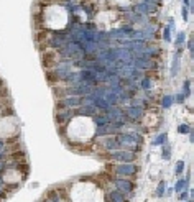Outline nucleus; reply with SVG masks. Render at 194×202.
<instances>
[{
	"mask_svg": "<svg viewBox=\"0 0 194 202\" xmlns=\"http://www.w3.org/2000/svg\"><path fill=\"white\" fill-rule=\"evenodd\" d=\"M163 40L164 41H171V28L169 26H166V28H164V30H163Z\"/></svg>",
	"mask_w": 194,
	"mask_h": 202,
	"instance_id": "obj_19",
	"label": "nucleus"
},
{
	"mask_svg": "<svg viewBox=\"0 0 194 202\" xmlns=\"http://www.w3.org/2000/svg\"><path fill=\"white\" fill-rule=\"evenodd\" d=\"M191 130H192V128H191V127H189L188 123H181V125H179V127H178V133H183V135H188V133L191 132Z\"/></svg>",
	"mask_w": 194,
	"mask_h": 202,
	"instance_id": "obj_17",
	"label": "nucleus"
},
{
	"mask_svg": "<svg viewBox=\"0 0 194 202\" xmlns=\"http://www.w3.org/2000/svg\"><path fill=\"white\" fill-rule=\"evenodd\" d=\"M169 158H171V148H169V145L164 143L163 145V160H169Z\"/></svg>",
	"mask_w": 194,
	"mask_h": 202,
	"instance_id": "obj_18",
	"label": "nucleus"
},
{
	"mask_svg": "<svg viewBox=\"0 0 194 202\" xmlns=\"http://www.w3.org/2000/svg\"><path fill=\"white\" fill-rule=\"evenodd\" d=\"M112 172L119 177H133L138 172V166L135 163H120L114 166Z\"/></svg>",
	"mask_w": 194,
	"mask_h": 202,
	"instance_id": "obj_1",
	"label": "nucleus"
},
{
	"mask_svg": "<svg viewBox=\"0 0 194 202\" xmlns=\"http://www.w3.org/2000/svg\"><path fill=\"white\" fill-rule=\"evenodd\" d=\"M184 40H186V33L179 31V33H178V36H176V41H175L176 48H181V46H183V43H184Z\"/></svg>",
	"mask_w": 194,
	"mask_h": 202,
	"instance_id": "obj_14",
	"label": "nucleus"
},
{
	"mask_svg": "<svg viewBox=\"0 0 194 202\" xmlns=\"http://www.w3.org/2000/svg\"><path fill=\"white\" fill-rule=\"evenodd\" d=\"M100 146H102V150L107 151V153H112V151L120 150V143H119L115 135H110V136H102V140H100Z\"/></svg>",
	"mask_w": 194,
	"mask_h": 202,
	"instance_id": "obj_4",
	"label": "nucleus"
},
{
	"mask_svg": "<svg viewBox=\"0 0 194 202\" xmlns=\"http://www.w3.org/2000/svg\"><path fill=\"white\" fill-rule=\"evenodd\" d=\"M138 89L141 90H152L153 89V77H150V76H143L140 77V81H138Z\"/></svg>",
	"mask_w": 194,
	"mask_h": 202,
	"instance_id": "obj_8",
	"label": "nucleus"
},
{
	"mask_svg": "<svg viewBox=\"0 0 194 202\" xmlns=\"http://www.w3.org/2000/svg\"><path fill=\"white\" fill-rule=\"evenodd\" d=\"M166 141H168V135L166 133H158L155 138H153L152 143H153V146H163Z\"/></svg>",
	"mask_w": 194,
	"mask_h": 202,
	"instance_id": "obj_10",
	"label": "nucleus"
},
{
	"mask_svg": "<svg viewBox=\"0 0 194 202\" xmlns=\"http://www.w3.org/2000/svg\"><path fill=\"white\" fill-rule=\"evenodd\" d=\"M184 166H186V163H184L183 160H179V161L176 163V168H175V174H176V176L183 174V171H184Z\"/></svg>",
	"mask_w": 194,
	"mask_h": 202,
	"instance_id": "obj_15",
	"label": "nucleus"
},
{
	"mask_svg": "<svg viewBox=\"0 0 194 202\" xmlns=\"http://www.w3.org/2000/svg\"><path fill=\"white\" fill-rule=\"evenodd\" d=\"M188 186H189V181L186 177H179L178 181H176V184H175V187H173V191L178 194V192H181V191H184V189H188Z\"/></svg>",
	"mask_w": 194,
	"mask_h": 202,
	"instance_id": "obj_9",
	"label": "nucleus"
},
{
	"mask_svg": "<svg viewBox=\"0 0 194 202\" xmlns=\"http://www.w3.org/2000/svg\"><path fill=\"white\" fill-rule=\"evenodd\" d=\"M124 113H125V118H127V120L135 122V120H140V118L143 117V113H145V109H143L141 105H133V104H130L128 107H125Z\"/></svg>",
	"mask_w": 194,
	"mask_h": 202,
	"instance_id": "obj_5",
	"label": "nucleus"
},
{
	"mask_svg": "<svg viewBox=\"0 0 194 202\" xmlns=\"http://www.w3.org/2000/svg\"><path fill=\"white\" fill-rule=\"evenodd\" d=\"M188 12H189L188 7H183V18H184V21H188Z\"/></svg>",
	"mask_w": 194,
	"mask_h": 202,
	"instance_id": "obj_22",
	"label": "nucleus"
},
{
	"mask_svg": "<svg viewBox=\"0 0 194 202\" xmlns=\"http://www.w3.org/2000/svg\"><path fill=\"white\" fill-rule=\"evenodd\" d=\"M109 160L115 161V163H135L136 153H132L128 150H117V151L109 153Z\"/></svg>",
	"mask_w": 194,
	"mask_h": 202,
	"instance_id": "obj_2",
	"label": "nucleus"
},
{
	"mask_svg": "<svg viewBox=\"0 0 194 202\" xmlns=\"http://www.w3.org/2000/svg\"><path fill=\"white\" fill-rule=\"evenodd\" d=\"M164 194H166V181H160L156 186V192H155V196L156 197H163Z\"/></svg>",
	"mask_w": 194,
	"mask_h": 202,
	"instance_id": "obj_11",
	"label": "nucleus"
},
{
	"mask_svg": "<svg viewBox=\"0 0 194 202\" xmlns=\"http://www.w3.org/2000/svg\"><path fill=\"white\" fill-rule=\"evenodd\" d=\"M7 158V150H3V151H0V161H3Z\"/></svg>",
	"mask_w": 194,
	"mask_h": 202,
	"instance_id": "obj_24",
	"label": "nucleus"
},
{
	"mask_svg": "<svg viewBox=\"0 0 194 202\" xmlns=\"http://www.w3.org/2000/svg\"><path fill=\"white\" fill-rule=\"evenodd\" d=\"M173 99L176 100V102H179V104H183L184 100H186V97H184V94H183V92H179L178 96H176V97H173Z\"/></svg>",
	"mask_w": 194,
	"mask_h": 202,
	"instance_id": "obj_20",
	"label": "nucleus"
},
{
	"mask_svg": "<svg viewBox=\"0 0 194 202\" xmlns=\"http://www.w3.org/2000/svg\"><path fill=\"white\" fill-rule=\"evenodd\" d=\"M183 94H184L186 99L191 96V81H189V79H186L184 84H183Z\"/></svg>",
	"mask_w": 194,
	"mask_h": 202,
	"instance_id": "obj_13",
	"label": "nucleus"
},
{
	"mask_svg": "<svg viewBox=\"0 0 194 202\" xmlns=\"http://www.w3.org/2000/svg\"><path fill=\"white\" fill-rule=\"evenodd\" d=\"M105 202H110V200H109V199H107V200H105Z\"/></svg>",
	"mask_w": 194,
	"mask_h": 202,
	"instance_id": "obj_27",
	"label": "nucleus"
},
{
	"mask_svg": "<svg viewBox=\"0 0 194 202\" xmlns=\"http://www.w3.org/2000/svg\"><path fill=\"white\" fill-rule=\"evenodd\" d=\"M188 49H189V53H191V54H194V41H192L191 38L188 40Z\"/></svg>",
	"mask_w": 194,
	"mask_h": 202,
	"instance_id": "obj_21",
	"label": "nucleus"
},
{
	"mask_svg": "<svg viewBox=\"0 0 194 202\" xmlns=\"http://www.w3.org/2000/svg\"><path fill=\"white\" fill-rule=\"evenodd\" d=\"M173 102H175L173 96H164V97H161V107H163V109H169V107L173 105Z\"/></svg>",
	"mask_w": 194,
	"mask_h": 202,
	"instance_id": "obj_12",
	"label": "nucleus"
},
{
	"mask_svg": "<svg viewBox=\"0 0 194 202\" xmlns=\"http://www.w3.org/2000/svg\"><path fill=\"white\" fill-rule=\"evenodd\" d=\"M109 199L110 202H128L127 200V194H124V192H120V191H117V189H112V191H109Z\"/></svg>",
	"mask_w": 194,
	"mask_h": 202,
	"instance_id": "obj_7",
	"label": "nucleus"
},
{
	"mask_svg": "<svg viewBox=\"0 0 194 202\" xmlns=\"http://www.w3.org/2000/svg\"><path fill=\"white\" fill-rule=\"evenodd\" d=\"M184 202H192V199H188V200H184Z\"/></svg>",
	"mask_w": 194,
	"mask_h": 202,
	"instance_id": "obj_26",
	"label": "nucleus"
},
{
	"mask_svg": "<svg viewBox=\"0 0 194 202\" xmlns=\"http://www.w3.org/2000/svg\"><path fill=\"white\" fill-rule=\"evenodd\" d=\"M41 202H53V200H51V199H48V197H45V199H43Z\"/></svg>",
	"mask_w": 194,
	"mask_h": 202,
	"instance_id": "obj_25",
	"label": "nucleus"
},
{
	"mask_svg": "<svg viewBox=\"0 0 194 202\" xmlns=\"http://www.w3.org/2000/svg\"><path fill=\"white\" fill-rule=\"evenodd\" d=\"M191 194H192V192H189L188 189H184V191H181V192H178V197H179V200H181V202H184V200L191 199Z\"/></svg>",
	"mask_w": 194,
	"mask_h": 202,
	"instance_id": "obj_16",
	"label": "nucleus"
},
{
	"mask_svg": "<svg viewBox=\"0 0 194 202\" xmlns=\"http://www.w3.org/2000/svg\"><path fill=\"white\" fill-rule=\"evenodd\" d=\"M112 183H114V186H115L117 191L124 192V194H130L135 189V184L130 181V177H119L117 176V177L112 179Z\"/></svg>",
	"mask_w": 194,
	"mask_h": 202,
	"instance_id": "obj_3",
	"label": "nucleus"
},
{
	"mask_svg": "<svg viewBox=\"0 0 194 202\" xmlns=\"http://www.w3.org/2000/svg\"><path fill=\"white\" fill-rule=\"evenodd\" d=\"M5 189H7V184L2 181V179H0V194H3V192H5Z\"/></svg>",
	"mask_w": 194,
	"mask_h": 202,
	"instance_id": "obj_23",
	"label": "nucleus"
},
{
	"mask_svg": "<svg viewBox=\"0 0 194 202\" xmlns=\"http://www.w3.org/2000/svg\"><path fill=\"white\" fill-rule=\"evenodd\" d=\"M155 8H156V5H155V3L147 2V0H141V2L135 7V12H136V13H140V15H148V13L155 12Z\"/></svg>",
	"mask_w": 194,
	"mask_h": 202,
	"instance_id": "obj_6",
	"label": "nucleus"
}]
</instances>
